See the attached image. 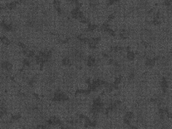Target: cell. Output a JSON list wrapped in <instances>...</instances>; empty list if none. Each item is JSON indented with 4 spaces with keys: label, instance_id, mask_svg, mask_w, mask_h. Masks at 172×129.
<instances>
[{
    "label": "cell",
    "instance_id": "cell-1",
    "mask_svg": "<svg viewBox=\"0 0 172 129\" xmlns=\"http://www.w3.org/2000/svg\"><path fill=\"white\" fill-rule=\"evenodd\" d=\"M53 7L55 8V9L56 10V12H57L58 14H62V9H61V6H60V1L59 0H54L52 2Z\"/></svg>",
    "mask_w": 172,
    "mask_h": 129
},
{
    "label": "cell",
    "instance_id": "cell-2",
    "mask_svg": "<svg viewBox=\"0 0 172 129\" xmlns=\"http://www.w3.org/2000/svg\"><path fill=\"white\" fill-rule=\"evenodd\" d=\"M1 43L3 45H4L5 46H7V45H10V40H9V38L6 37V36H1Z\"/></svg>",
    "mask_w": 172,
    "mask_h": 129
}]
</instances>
